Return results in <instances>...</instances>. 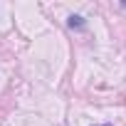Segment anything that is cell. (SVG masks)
<instances>
[{
    "instance_id": "cell-1",
    "label": "cell",
    "mask_w": 126,
    "mask_h": 126,
    "mask_svg": "<svg viewBox=\"0 0 126 126\" xmlns=\"http://www.w3.org/2000/svg\"><path fill=\"white\" fill-rule=\"evenodd\" d=\"M67 25H69L72 30H82L87 22H84V17H79V15H69V17H67Z\"/></svg>"
},
{
    "instance_id": "cell-2",
    "label": "cell",
    "mask_w": 126,
    "mask_h": 126,
    "mask_svg": "<svg viewBox=\"0 0 126 126\" xmlns=\"http://www.w3.org/2000/svg\"><path fill=\"white\" fill-rule=\"evenodd\" d=\"M104 126H111V124H104Z\"/></svg>"
}]
</instances>
